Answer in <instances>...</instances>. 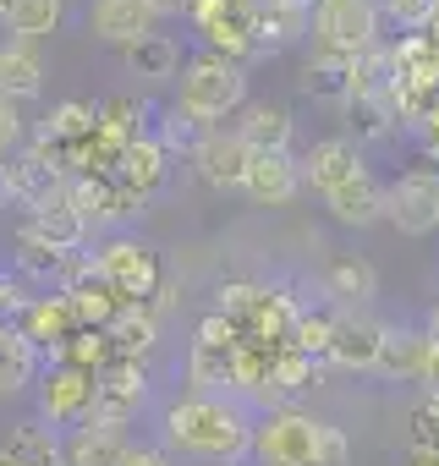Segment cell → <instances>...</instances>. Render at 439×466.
Segmentation results:
<instances>
[{"mask_svg": "<svg viewBox=\"0 0 439 466\" xmlns=\"http://www.w3.org/2000/svg\"><path fill=\"white\" fill-rule=\"evenodd\" d=\"M330 340H335V308H330V313H302L286 346H297V351H308L313 362H330Z\"/></svg>", "mask_w": 439, "mask_h": 466, "instance_id": "obj_35", "label": "cell"}, {"mask_svg": "<svg viewBox=\"0 0 439 466\" xmlns=\"http://www.w3.org/2000/svg\"><path fill=\"white\" fill-rule=\"evenodd\" d=\"M357 61H362V56H357ZM357 61H352V56H324V50H313V61L302 66V88H308L313 99L352 105V94H357Z\"/></svg>", "mask_w": 439, "mask_h": 466, "instance_id": "obj_26", "label": "cell"}, {"mask_svg": "<svg viewBox=\"0 0 439 466\" xmlns=\"http://www.w3.org/2000/svg\"><path fill=\"white\" fill-rule=\"evenodd\" d=\"M324 297H335L341 313H357L379 297V269L362 253H330L324 258Z\"/></svg>", "mask_w": 439, "mask_h": 466, "instance_id": "obj_16", "label": "cell"}, {"mask_svg": "<svg viewBox=\"0 0 439 466\" xmlns=\"http://www.w3.org/2000/svg\"><path fill=\"white\" fill-rule=\"evenodd\" d=\"M39 368H45V351H39L12 319H0V395L28 390V384L39 379Z\"/></svg>", "mask_w": 439, "mask_h": 466, "instance_id": "obj_22", "label": "cell"}, {"mask_svg": "<svg viewBox=\"0 0 439 466\" xmlns=\"http://www.w3.org/2000/svg\"><path fill=\"white\" fill-rule=\"evenodd\" d=\"M346 110H352L357 143H384V137L401 132V121H395V110H390V94H384V99H352Z\"/></svg>", "mask_w": 439, "mask_h": 466, "instance_id": "obj_33", "label": "cell"}, {"mask_svg": "<svg viewBox=\"0 0 439 466\" xmlns=\"http://www.w3.org/2000/svg\"><path fill=\"white\" fill-rule=\"evenodd\" d=\"M259 208H281L302 192V159L291 154H253L248 165V187H242Z\"/></svg>", "mask_w": 439, "mask_h": 466, "instance_id": "obj_17", "label": "cell"}, {"mask_svg": "<svg viewBox=\"0 0 439 466\" xmlns=\"http://www.w3.org/2000/svg\"><path fill=\"white\" fill-rule=\"evenodd\" d=\"M39 94H45V61L17 39L0 45V99L23 105V99H39Z\"/></svg>", "mask_w": 439, "mask_h": 466, "instance_id": "obj_27", "label": "cell"}, {"mask_svg": "<svg viewBox=\"0 0 439 466\" xmlns=\"http://www.w3.org/2000/svg\"><path fill=\"white\" fill-rule=\"evenodd\" d=\"M203 132H209V127H198L181 105H170V110H165V127H159L154 137L165 143V154H187V159H192V148L203 143Z\"/></svg>", "mask_w": 439, "mask_h": 466, "instance_id": "obj_37", "label": "cell"}, {"mask_svg": "<svg viewBox=\"0 0 439 466\" xmlns=\"http://www.w3.org/2000/svg\"><path fill=\"white\" fill-rule=\"evenodd\" d=\"M264 291H270V286H259V280H226V286L214 291V313H226L231 324H248L253 308L264 302Z\"/></svg>", "mask_w": 439, "mask_h": 466, "instance_id": "obj_36", "label": "cell"}, {"mask_svg": "<svg viewBox=\"0 0 439 466\" xmlns=\"http://www.w3.org/2000/svg\"><path fill=\"white\" fill-rule=\"evenodd\" d=\"M88 225H94V219H88V214L77 208V198H72V187H66L61 198H50V203H39V208L28 214V230H34V237H39V242H50L56 253H66V258H72V253H77V248L88 242Z\"/></svg>", "mask_w": 439, "mask_h": 466, "instance_id": "obj_15", "label": "cell"}, {"mask_svg": "<svg viewBox=\"0 0 439 466\" xmlns=\"http://www.w3.org/2000/svg\"><path fill=\"white\" fill-rule=\"evenodd\" d=\"M198 127L214 132V121L226 116H242L248 105V66L231 61V56H214V50H198L187 66H181V99H176Z\"/></svg>", "mask_w": 439, "mask_h": 466, "instance_id": "obj_3", "label": "cell"}, {"mask_svg": "<svg viewBox=\"0 0 439 466\" xmlns=\"http://www.w3.org/2000/svg\"><path fill=\"white\" fill-rule=\"evenodd\" d=\"M324 208H330V219H335V225L362 230V225L384 219V181H379L373 170H357L346 187H335V192L324 198Z\"/></svg>", "mask_w": 439, "mask_h": 466, "instance_id": "obj_18", "label": "cell"}, {"mask_svg": "<svg viewBox=\"0 0 439 466\" xmlns=\"http://www.w3.org/2000/svg\"><path fill=\"white\" fill-rule=\"evenodd\" d=\"M12 324H17L39 351H50V357H56V351L83 329V324H77L72 297H61V291H56V297H28V302H23V313H17Z\"/></svg>", "mask_w": 439, "mask_h": 466, "instance_id": "obj_14", "label": "cell"}, {"mask_svg": "<svg viewBox=\"0 0 439 466\" xmlns=\"http://www.w3.org/2000/svg\"><path fill=\"white\" fill-rule=\"evenodd\" d=\"M308 34V12H291V6H264L253 12V39H259V56H275L286 45H297Z\"/></svg>", "mask_w": 439, "mask_h": 466, "instance_id": "obj_29", "label": "cell"}, {"mask_svg": "<svg viewBox=\"0 0 439 466\" xmlns=\"http://www.w3.org/2000/svg\"><path fill=\"white\" fill-rule=\"evenodd\" d=\"M0 461L6 466H66V439L50 422H17L0 444Z\"/></svg>", "mask_w": 439, "mask_h": 466, "instance_id": "obj_21", "label": "cell"}, {"mask_svg": "<svg viewBox=\"0 0 439 466\" xmlns=\"http://www.w3.org/2000/svg\"><path fill=\"white\" fill-rule=\"evenodd\" d=\"M159 444L203 466L253 461V417L237 395H181L159 417Z\"/></svg>", "mask_w": 439, "mask_h": 466, "instance_id": "obj_1", "label": "cell"}, {"mask_svg": "<svg viewBox=\"0 0 439 466\" xmlns=\"http://www.w3.org/2000/svg\"><path fill=\"white\" fill-rule=\"evenodd\" d=\"M121 466H170V450L165 444H127Z\"/></svg>", "mask_w": 439, "mask_h": 466, "instance_id": "obj_41", "label": "cell"}, {"mask_svg": "<svg viewBox=\"0 0 439 466\" xmlns=\"http://www.w3.org/2000/svg\"><path fill=\"white\" fill-rule=\"evenodd\" d=\"M253 461L259 466H346L352 444L341 428H330L297 406H281L253 422Z\"/></svg>", "mask_w": 439, "mask_h": 466, "instance_id": "obj_2", "label": "cell"}, {"mask_svg": "<svg viewBox=\"0 0 439 466\" xmlns=\"http://www.w3.org/2000/svg\"><path fill=\"white\" fill-rule=\"evenodd\" d=\"M165 176H170V154H165V143H159L154 132L121 148V165H116V181H127L132 192H143V198H154V192L165 187Z\"/></svg>", "mask_w": 439, "mask_h": 466, "instance_id": "obj_23", "label": "cell"}, {"mask_svg": "<svg viewBox=\"0 0 439 466\" xmlns=\"http://www.w3.org/2000/svg\"><path fill=\"white\" fill-rule=\"evenodd\" d=\"M12 203V187H6V170H0V208H6Z\"/></svg>", "mask_w": 439, "mask_h": 466, "instance_id": "obj_43", "label": "cell"}, {"mask_svg": "<svg viewBox=\"0 0 439 466\" xmlns=\"http://www.w3.org/2000/svg\"><path fill=\"white\" fill-rule=\"evenodd\" d=\"M94 132H99V105H88V99H61L45 116V137L66 143V148H83Z\"/></svg>", "mask_w": 439, "mask_h": 466, "instance_id": "obj_31", "label": "cell"}, {"mask_svg": "<svg viewBox=\"0 0 439 466\" xmlns=\"http://www.w3.org/2000/svg\"><path fill=\"white\" fill-rule=\"evenodd\" d=\"M94 269L99 280L121 297V302H148L159 286H165V269H159V253L132 242V237H110L99 253H94Z\"/></svg>", "mask_w": 439, "mask_h": 466, "instance_id": "obj_5", "label": "cell"}, {"mask_svg": "<svg viewBox=\"0 0 439 466\" xmlns=\"http://www.w3.org/2000/svg\"><path fill=\"white\" fill-rule=\"evenodd\" d=\"M357 170H368V165H362V148H357V137H346V132H335V137H319V143L302 154V187H313L319 198H330L335 187H346Z\"/></svg>", "mask_w": 439, "mask_h": 466, "instance_id": "obj_13", "label": "cell"}, {"mask_svg": "<svg viewBox=\"0 0 439 466\" xmlns=\"http://www.w3.org/2000/svg\"><path fill=\"white\" fill-rule=\"evenodd\" d=\"M253 12H259V0H198V6H192V28L203 34V50L231 56V61L248 66L259 56Z\"/></svg>", "mask_w": 439, "mask_h": 466, "instance_id": "obj_7", "label": "cell"}, {"mask_svg": "<svg viewBox=\"0 0 439 466\" xmlns=\"http://www.w3.org/2000/svg\"><path fill=\"white\" fill-rule=\"evenodd\" d=\"M23 148V110L12 99H0V159H12Z\"/></svg>", "mask_w": 439, "mask_h": 466, "instance_id": "obj_40", "label": "cell"}, {"mask_svg": "<svg viewBox=\"0 0 439 466\" xmlns=\"http://www.w3.org/2000/svg\"><path fill=\"white\" fill-rule=\"evenodd\" d=\"M148 400V379L138 368V357H116L105 373H99V390H94V417L88 422H105V428H127Z\"/></svg>", "mask_w": 439, "mask_h": 466, "instance_id": "obj_9", "label": "cell"}, {"mask_svg": "<svg viewBox=\"0 0 439 466\" xmlns=\"http://www.w3.org/2000/svg\"><path fill=\"white\" fill-rule=\"evenodd\" d=\"M121 61H127V72H138V77H148V83H165V77H176V66H181V45H176L170 34H148L143 45L121 50Z\"/></svg>", "mask_w": 439, "mask_h": 466, "instance_id": "obj_30", "label": "cell"}, {"mask_svg": "<svg viewBox=\"0 0 439 466\" xmlns=\"http://www.w3.org/2000/svg\"><path fill=\"white\" fill-rule=\"evenodd\" d=\"M428 39H434V50H439V12H434V28H428Z\"/></svg>", "mask_w": 439, "mask_h": 466, "instance_id": "obj_46", "label": "cell"}, {"mask_svg": "<svg viewBox=\"0 0 439 466\" xmlns=\"http://www.w3.org/2000/svg\"><path fill=\"white\" fill-rule=\"evenodd\" d=\"M423 329H428V335H434V340H439V308H434V313H428V324H423Z\"/></svg>", "mask_w": 439, "mask_h": 466, "instance_id": "obj_44", "label": "cell"}, {"mask_svg": "<svg viewBox=\"0 0 439 466\" xmlns=\"http://www.w3.org/2000/svg\"><path fill=\"white\" fill-rule=\"evenodd\" d=\"M127 428H105V422H83L66 433V466H121L127 455Z\"/></svg>", "mask_w": 439, "mask_h": 466, "instance_id": "obj_25", "label": "cell"}, {"mask_svg": "<svg viewBox=\"0 0 439 466\" xmlns=\"http://www.w3.org/2000/svg\"><path fill=\"white\" fill-rule=\"evenodd\" d=\"M148 6H154L159 17H181V12L192 17V6H198V0H148Z\"/></svg>", "mask_w": 439, "mask_h": 466, "instance_id": "obj_42", "label": "cell"}, {"mask_svg": "<svg viewBox=\"0 0 439 466\" xmlns=\"http://www.w3.org/2000/svg\"><path fill=\"white\" fill-rule=\"evenodd\" d=\"M384 219L401 237H434L439 230V165H412L384 187Z\"/></svg>", "mask_w": 439, "mask_h": 466, "instance_id": "obj_6", "label": "cell"}, {"mask_svg": "<svg viewBox=\"0 0 439 466\" xmlns=\"http://www.w3.org/2000/svg\"><path fill=\"white\" fill-rule=\"evenodd\" d=\"M94 390H99V373H83L72 362H56L39 373V422L50 428H83L94 417Z\"/></svg>", "mask_w": 439, "mask_h": 466, "instance_id": "obj_8", "label": "cell"}, {"mask_svg": "<svg viewBox=\"0 0 439 466\" xmlns=\"http://www.w3.org/2000/svg\"><path fill=\"white\" fill-rule=\"evenodd\" d=\"M231 132H237L253 154H291V132H297V121H291L286 105H242V116H237Z\"/></svg>", "mask_w": 439, "mask_h": 466, "instance_id": "obj_20", "label": "cell"}, {"mask_svg": "<svg viewBox=\"0 0 439 466\" xmlns=\"http://www.w3.org/2000/svg\"><path fill=\"white\" fill-rule=\"evenodd\" d=\"M412 455H439V395H423L412 406V428H406Z\"/></svg>", "mask_w": 439, "mask_h": 466, "instance_id": "obj_38", "label": "cell"}, {"mask_svg": "<svg viewBox=\"0 0 439 466\" xmlns=\"http://www.w3.org/2000/svg\"><path fill=\"white\" fill-rule=\"evenodd\" d=\"M110 346H116V357H143L154 340H159V313L148 308V302H127L116 319H110Z\"/></svg>", "mask_w": 439, "mask_h": 466, "instance_id": "obj_28", "label": "cell"}, {"mask_svg": "<svg viewBox=\"0 0 439 466\" xmlns=\"http://www.w3.org/2000/svg\"><path fill=\"white\" fill-rule=\"evenodd\" d=\"M88 34L99 45L132 50L148 34H159V12L148 6V0H88Z\"/></svg>", "mask_w": 439, "mask_h": 466, "instance_id": "obj_12", "label": "cell"}, {"mask_svg": "<svg viewBox=\"0 0 439 466\" xmlns=\"http://www.w3.org/2000/svg\"><path fill=\"white\" fill-rule=\"evenodd\" d=\"M99 137H110L116 148H127V143L148 137V132H143V110H138V99H127V94H110V99L99 105Z\"/></svg>", "mask_w": 439, "mask_h": 466, "instance_id": "obj_32", "label": "cell"}, {"mask_svg": "<svg viewBox=\"0 0 439 466\" xmlns=\"http://www.w3.org/2000/svg\"><path fill=\"white\" fill-rule=\"evenodd\" d=\"M17 269H28V275H39V280H61L66 253H56L50 242H39L34 230H28V219H23V230H17Z\"/></svg>", "mask_w": 439, "mask_h": 466, "instance_id": "obj_34", "label": "cell"}, {"mask_svg": "<svg viewBox=\"0 0 439 466\" xmlns=\"http://www.w3.org/2000/svg\"><path fill=\"white\" fill-rule=\"evenodd\" d=\"M248 165H253V148L237 137V132H203V143L192 148V170L209 192H242L248 187Z\"/></svg>", "mask_w": 439, "mask_h": 466, "instance_id": "obj_10", "label": "cell"}, {"mask_svg": "<svg viewBox=\"0 0 439 466\" xmlns=\"http://www.w3.org/2000/svg\"><path fill=\"white\" fill-rule=\"evenodd\" d=\"M428 362H434V335H428V329H395V324H390L373 373H379V379H412V384H423V379H428Z\"/></svg>", "mask_w": 439, "mask_h": 466, "instance_id": "obj_19", "label": "cell"}, {"mask_svg": "<svg viewBox=\"0 0 439 466\" xmlns=\"http://www.w3.org/2000/svg\"><path fill=\"white\" fill-rule=\"evenodd\" d=\"M61 23H66V0H0V28L17 45L50 39Z\"/></svg>", "mask_w": 439, "mask_h": 466, "instance_id": "obj_24", "label": "cell"}, {"mask_svg": "<svg viewBox=\"0 0 439 466\" xmlns=\"http://www.w3.org/2000/svg\"><path fill=\"white\" fill-rule=\"evenodd\" d=\"M384 335H390V324H379L368 308H357V313H341V308H335L330 368H346V373H373V368H379V351H384Z\"/></svg>", "mask_w": 439, "mask_h": 466, "instance_id": "obj_11", "label": "cell"}, {"mask_svg": "<svg viewBox=\"0 0 439 466\" xmlns=\"http://www.w3.org/2000/svg\"><path fill=\"white\" fill-rule=\"evenodd\" d=\"M406 466H439V455H412Z\"/></svg>", "mask_w": 439, "mask_h": 466, "instance_id": "obj_45", "label": "cell"}, {"mask_svg": "<svg viewBox=\"0 0 439 466\" xmlns=\"http://www.w3.org/2000/svg\"><path fill=\"white\" fill-rule=\"evenodd\" d=\"M313 50L324 56H368L379 50V0H319L308 12Z\"/></svg>", "mask_w": 439, "mask_h": 466, "instance_id": "obj_4", "label": "cell"}, {"mask_svg": "<svg viewBox=\"0 0 439 466\" xmlns=\"http://www.w3.org/2000/svg\"><path fill=\"white\" fill-rule=\"evenodd\" d=\"M439 0H379V17H390L401 34H428Z\"/></svg>", "mask_w": 439, "mask_h": 466, "instance_id": "obj_39", "label": "cell"}]
</instances>
